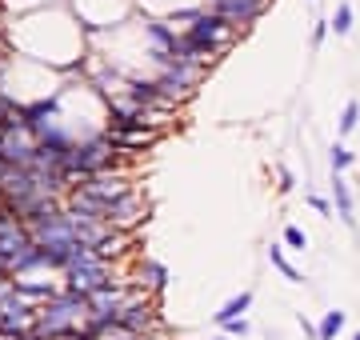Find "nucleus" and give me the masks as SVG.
<instances>
[{"instance_id": "f257e3e1", "label": "nucleus", "mask_w": 360, "mask_h": 340, "mask_svg": "<svg viewBox=\"0 0 360 340\" xmlns=\"http://www.w3.org/2000/svg\"><path fill=\"white\" fill-rule=\"evenodd\" d=\"M237 41H240L237 24H228L224 16H216V12L204 8L189 28H180V56H192V60H200V65L213 68L224 52H232Z\"/></svg>"}, {"instance_id": "f03ea898", "label": "nucleus", "mask_w": 360, "mask_h": 340, "mask_svg": "<svg viewBox=\"0 0 360 340\" xmlns=\"http://www.w3.org/2000/svg\"><path fill=\"white\" fill-rule=\"evenodd\" d=\"M88 320V300L80 293H52L36 308V324H32V332L36 337H45V340H60V337H76V328Z\"/></svg>"}, {"instance_id": "7ed1b4c3", "label": "nucleus", "mask_w": 360, "mask_h": 340, "mask_svg": "<svg viewBox=\"0 0 360 340\" xmlns=\"http://www.w3.org/2000/svg\"><path fill=\"white\" fill-rule=\"evenodd\" d=\"M144 216H148V201H144V192L136 184L128 192H120L117 201H108V212H104V220L117 228V232H132Z\"/></svg>"}, {"instance_id": "20e7f679", "label": "nucleus", "mask_w": 360, "mask_h": 340, "mask_svg": "<svg viewBox=\"0 0 360 340\" xmlns=\"http://www.w3.org/2000/svg\"><path fill=\"white\" fill-rule=\"evenodd\" d=\"M36 152H40V136L32 133L28 124H12V128H4V136H0V157L8 160V164L32 168Z\"/></svg>"}, {"instance_id": "39448f33", "label": "nucleus", "mask_w": 360, "mask_h": 340, "mask_svg": "<svg viewBox=\"0 0 360 340\" xmlns=\"http://www.w3.org/2000/svg\"><path fill=\"white\" fill-rule=\"evenodd\" d=\"M268 4H272V0H204V8H208V12L224 16L228 24H237L240 32H248L252 24L261 21Z\"/></svg>"}, {"instance_id": "423d86ee", "label": "nucleus", "mask_w": 360, "mask_h": 340, "mask_svg": "<svg viewBox=\"0 0 360 340\" xmlns=\"http://www.w3.org/2000/svg\"><path fill=\"white\" fill-rule=\"evenodd\" d=\"M112 280V260H104V256H96V260H84V264H72L69 269V293H80L88 296L96 293V288H104Z\"/></svg>"}, {"instance_id": "0eeeda50", "label": "nucleus", "mask_w": 360, "mask_h": 340, "mask_svg": "<svg viewBox=\"0 0 360 340\" xmlns=\"http://www.w3.org/2000/svg\"><path fill=\"white\" fill-rule=\"evenodd\" d=\"M72 188L88 192V196H96V201H117L120 192H128V188H132V177H128V172H120V168H104V172H93V177L76 181Z\"/></svg>"}, {"instance_id": "6e6552de", "label": "nucleus", "mask_w": 360, "mask_h": 340, "mask_svg": "<svg viewBox=\"0 0 360 340\" xmlns=\"http://www.w3.org/2000/svg\"><path fill=\"white\" fill-rule=\"evenodd\" d=\"M128 284H132V280H108L104 288L88 293L84 296V300H88V317L112 320V324H117V313H120V304H124V296H128Z\"/></svg>"}, {"instance_id": "1a4fd4ad", "label": "nucleus", "mask_w": 360, "mask_h": 340, "mask_svg": "<svg viewBox=\"0 0 360 340\" xmlns=\"http://www.w3.org/2000/svg\"><path fill=\"white\" fill-rule=\"evenodd\" d=\"M112 140V148L120 152H128V157H136V152H148V148H156V140H160V128H148V124H132V128H120V133H104Z\"/></svg>"}, {"instance_id": "9d476101", "label": "nucleus", "mask_w": 360, "mask_h": 340, "mask_svg": "<svg viewBox=\"0 0 360 340\" xmlns=\"http://www.w3.org/2000/svg\"><path fill=\"white\" fill-rule=\"evenodd\" d=\"M333 204H336V216L357 232V216H352V192H348V181L344 172H333Z\"/></svg>"}, {"instance_id": "9b49d317", "label": "nucleus", "mask_w": 360, "mask_h": 340, "mask_svg": "<svg viewBox=\"0 0 360 340\" xmlns=\"http://www.w3.org/2000/svg\"><path fill=\"white\" fill-rule=\"evenodd\" d=\"M136 284H144V288H165L168 269L160 264V260H141V280H136Z\"/></svg>"}, {"instance_id": "f8f14e48", "label": "nucleus", "mask_w": 360, "mask_h": 340, "mask_svg": "<svg viewBox=\"0 0 360 340\" xmlns=\"http://www.w3.org/2000/svg\"><path fill=\"white\" fill-rule=\"evenodd\" d=\"M248 304H252V293H240V296H232V300H224V308H220V313H213L216 324H228V320L244 317V313H248Z\"/></svg>"}, {"instance_id": "ddd939ff", "label": "nucleus", "mask_w": 360, "mask_h": 340, "mask_svg": "<svg viewBox=\"0 0 360 340\" xmlns=\"http://www.w3.org/2000/svg\"><path fill=\"white\" fill-rule=\"evenodd\" d=\"M268 260H272V269H276V272H285L292 284H300V280H304V272H296L292 264H288V256H285L280 245H268Z\"/></svg>"}, {"instance_id": "4468645a", "label": "nucleus", "mask_w": 360, "mask_h": 340, "mask_svg": "<svg viewBox=\"0 0 360 340\" xmlns=\"http://www.w3.org/2000/svg\"><path fill=\"white\" fill-rule=\"evenodd\" d=\"M352 21H357V16H352V4H348V0H340V4H336V12H333V32L336 36H348V32H352Z\"/></svg>"}, {"instance_id": "2eb2a0df", "label": "nucleus", "mask_w": 360, "mask_h": 340, "mask_svg": "<svg viewBox=\"0 0 360 340\" xmlns=\"http://www.w3.org/2000/svg\"><path fill=\"white\" fill-rule=\"evenodd\" d=\"M344 328V313L333 308V313H324V320L316 324V340H336V332Z\"/></svg>"}, {"instance_id": "dca6fc26", "label": "nucleus", "mask_w": 360, "mask_h": 340, "mask_svg": "<svg viewBox=\"0 0 360 340\" xmlns=\"http://www.w3.org/2000/svg\"><path fill=\"white\" fill-rule=\"evenodd\" d=\"M357 124H360V100L352 96V100L344 104V113H340V124H336V133H340V136H348L352 128H357Z\"/></svg>"}, {"instance_id": "f3484780", "label": "nucleus", "mask_w": 360, "mask_h": 340, "mask_svg": "<svg viewBox=\"0 0 360 340\" xmlns=\"http://www.w3.org/2000/svg\"><path fill=\"white\" fill-rule=\"evenodd\" d=\"M352 152H348V148H344V144H340V140H336L333 144V152H328V164H333V172H344V168H348V164H352Z\"/></svg>"}, {"instance_id": "a211bd4d", "label": "nucleus", "mask_w": 360, "mask_h": 340, "mask_svg": "<svg viewBox=\"0 0 360 340\" xmlns=\"http://www.w3.org/2000/svg\"><path fill=\"white\" fill-rule=\"evenodd\" d=\"M285 245H288V249H296V252H304V249H309V236H304V228L285 225Z\"/></svg>"}, {"instance_id": "6ab92c4d", "label": "nucleus", "mask_w": 360, "mask_h": 340, "mask_svg": "<svg viewBox=\"0 0 360 340\" xmlns=\"http://www.w3.org/2000/svg\"><path fill=\"white\" fill-rule=\"evenodd\" d=\"M328 32H333V24H328V21H316V24H312V52L328 41Z\"/></svg>"}, {"instance_id": "aec40b11", "label": "nucleus", "mask_w": 360, "mask_h": 340, "mask_svg": "<svg viewBox=\"0 0 360 340\" xmlns=\"http://www.w3.org/2000/svg\"><path fill=\"white\" fill-rule=\"evenodd\" d=\"M309 204H312V208H316V212H320V216H333V204L324 201L320 192H309Z\"/></svg>"}, {"instance_id": "412c9836", "label": "nucleus", "mask_w": 360, "mask_h": 340, "mask_svg": "<svg viewBox=\"0 0 360 340\" xmlns=\"http://www.w3.org/2000/svg\"><path fill=\"white\" fill-rule=\"evenodd\" d=\"M220 328H228L232 337H244V332H248V320H244V317H237V320H228V324H220Z\"/></svg>"}, {"instance_id": "4be33fe9", "label": "nucleus", "mask_w": 360, "mask_h": 340, "mask_svg": "<svg viewBox=\"0 0 360 340\" xmlns=\"http://www.w3.org/2000/svg\"><path fill=\"white\" fill-rule=\"evenodd\" d=\"M280 188H285V192L292 188V172H288V168H280Z\"/></svg>"}, {"instance_id": "5701e85b", "label": "nucleus", "mask_w": 360, "mask_h": 340, "mask_svg": "<svg viewBox=\"0 0 360 340\" xmlns=\"http://www.w3.org/2000/svg\"><path fill=\"white\" fill-rule=\"evenodd\" d=\"M352 340H360V332H357V337H352Z\"/></svg>"}, {"instance_id": "b1692460", "label": "nucleus", "mask_w": 360, "mask_h": 340, "mask_svg": "<svg viewBox=\"0 0 360 340\" xmlns=\"http://www.w3.org/2000/svg\"><path fill=\"white\" fill-rule=\"evenodd\" d=\"M216 340H220V337H216Z\"/></svg>"}]
</instances>
